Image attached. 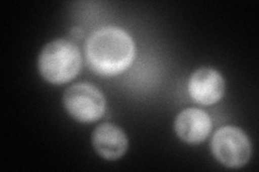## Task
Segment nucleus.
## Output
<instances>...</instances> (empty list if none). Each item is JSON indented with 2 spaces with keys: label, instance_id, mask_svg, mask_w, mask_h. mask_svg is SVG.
Returning <instances> with one entry per match:
<instances>
[{
  "label": "nucleus",
  "instance_id": "obj_6",
  "mask_svg": "<svg viewBox=\"0 0 259 172\" xmlns=\"http://www.w3.org/2000/svg\"><path fill=\"white\" fill-rule=\"evenodd\" d=\"M212 129V121L204 111L191 108L178 114L175 121V130L182 140L198 144L204 141Z\"/></svg>",
  "mask_w": 259,
  "mask_h": 172
},
{
  "label": "nucleus",
  "instance_id": "obj_2",
  "mask_svg": "<svg viewBox=\"0 0 259 172\" xmlns=\"http://www.w3.org/2000/svg\"><path fill=\"white\" fill-rule=\"evenodd\" d=\"M38 67L44 79L50 83H67L80 71L81 55L78 47L70 41L58 39L42 48Z\"/></svg>",
  "mask_w": 259,
  "mask_h": 172
},
{
  "label": "nucleus",
  "instance_id": "obj_5",
  "mask_svg": "<svg viewBox=\"0 0 259 172\" xmlns=\"http://www.w3.org/2000/svg\"><path fill=\"white\" fill-rule=\"evenodd\" d=\"M225 92V81L218 71L212 68H200L189 81V94L198 103L210 105L216 103Z\"/></svg>",
  "mask_w": 259,
  "mask_h": 172
},
{
  "label": "nucleus",
  "instance_id": "obj_4",
  "mask_svg": "<svg viewBox=\"0 0 259 172\" xmlns=\"http://www.w3.org/2000/svg\"><path fill=\"white\" fill-rule=\"evenodd\" d=\"M212 152L218 161L231 168L244 166L250 157V143L237 127L226 126L217 130L212 139Z\"/></svg>",
  "mask_w": 259,
  "mask_h": 172
},
{
  "label": "nucleus",
  "instance_id": "obj_3",
  "mask_svg": "<svg viewBox=\"0 0 259 172\" xmlns=\"http://www.w3.org/2000/svg\"><path fill=\"white\" fill-rule=\"evenodd\" d=\"M64 105L77 121L93 123L104 116L106 101L99 88L89 83H79L65 92Z\"/></svg>",
  "mask_w": 259,
  "mask_h": 172
},
{
  "label": "nucleus",
  "instance_id": "obj_1",
  "mask_svg": "<svg viewBox=\"0 0 259 172\" xmlns=\"http://www.w3.org/2000/svg\"><path fill=\"white\" fill-rule=\"evenodd\" d=\"M85 55L90 67L102 76H117L127 69L134 60L132 38L122 29L104 27L89 38Z\"/></svg>",
  "mask_w": 259,
  "mask_h": 172
},
{
  "label": "nucleus",
  "instance_id": "obj_7",
  "mask_svg": "<svg viewBox=\"0 0 259 172\" xmlns=\"http://www.w3.org/2000/svg\"><path fill=\"white\" fill-rule=\"evenodd\" d=\"M92 142L95 151L109 160L123 156L127 149V138L123 130L110 123H104L96 127Z\"/></svg>",
  "mask_w": 259,
  "mask_h": 172
}]
</instances>
